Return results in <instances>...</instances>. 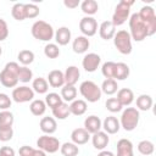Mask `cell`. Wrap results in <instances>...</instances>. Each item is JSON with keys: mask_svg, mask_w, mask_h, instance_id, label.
<instances>
[{"mask_svg": "<svg viewBox=\"0 0 156 156\" xmlns=\"http://www.w3.org/2000/svg\"><path fill=\"white\" fill-rule=\"evenodd\" d=\"M20 65L15 61L7 62L0 72V83L6 88H15L18 83Z\"/></svg>", "mask_w": 156, "mask_h": 156, "instance_id": "1", "label": "cell"}, {"mask_svg": "<svg viewBox=\"0 0 156 156\" xmlns=\"http://www.w3.org/2000/svg\"><path fill=\"white\" fill-rule=\"evenodd\" d=\"M129 34L130 38L135 41H143L147 38V30L145 23L139 17L138 12L133 13L129 17Z\"/></svg>", "mask_w": 156, "mask_h": 156, "instance_id": "2", "label": "cell"}, {"mask_svg": "<svg viewBox=\"0 0 156 156\" xmlns=\"http://www.w3.org/2000/svg\"><path fill=\"white\" fill-rule=\"evenodd\" d=\"M30 33L34 39L40 40V41H50L54 38V28L50 23L45 21H35L30 28Z\"/></svg>", "mask_w": 156, "mask_h": 156, "instance_id": "3", "label": "cell"}, {"mask_svg": "<svg viewBox=\"0 0 156 156\" xmlns=\"http://www.w3.org/2000/svg\"><path fill=\"white\" fill-rule=\"evenodd\" d=\"M139 119H140L139 110H136L135 107H126L121 115L119 124L126 132H132L138 127Z\"/></svg>", "mask_w": 156, "mask_h": 156, "instance_id": "4", "label": "cell"}, {"mask_svg": "<svg viewBox=\"0 0 156 156\" xmlns=\"http://www.w3.org/2000/svg\"><path fill=\"white\" fill-rule=\"evenodd\" d=\"M79 93L88 102H96L101 99V89L93 80H84L79 85Z\"/></svg>", "mask_w": 156, "mask_h": 156, "instance_id": "5", "label": "cell"}, {"mask_svg": "<svg viewBox=\"0 0 156 156\" xmlns=\"http://www.w3.org/2000/svg\"><path fill=\"white\" fill-rule=\"evenodd\" d=\"M134 4L133 0H121L116 7H115V12L112 15V20L111 22L113 23L115 27L117 26H122L128 18H129V13H130V6Z\"/></svg>", "mask_w": 156, "mask_h": 156, "instance_id": "6", "label": "cell"}, {"mask_svg": "<svg viewBox=\"0 0 156 156\" xmlns=\"http://www.w3.org/2000/svg\"><path fill=\"white\" fill-rule=\"evenodd\" d=\"M113 44L116 46V49L122 54V55H129L132 52V38L128 30L121 29L118 32L115 33L113 35Z\"/></svg>", "mask_w": 156, "mask_h": 156, "instance_id": "7", "label": "cell"}, {"mask_svg": "<svg viewBox=\"0 0 156 156\" xmlns=\"http://www.w3.org/2000/svg\"><path fill=\"white\" fill-rule=\"evenodd\" d=\"M138 15H139L141 21L146 26L147 37L154 35L156 33V15H155L154 7H151V6H143L140 9V11L138 12Z\"/></svg>", "mask_w": 156, "mask_h": 156, "instance_id": "8", "label": "cell"}, {"mask_svg": "<svg viewBox=\"0 0 156 156\" xmlns=\"http://www.w3.org/2000/svg\"><path fill=\"white\" fill-rule=\"evenodd\" d=\"M37 146L38 149L43 150L44 152H49V154H55L56 151L60 150V141L55 136H51V135H48V134H44L38 138L37 140Z\"/></svg>", "mask_w": 156, "mask_h": 156, "instance_id": "9", "label": "cell"}, {"mask_svg": "<svg viewBox=\"0 0 156 156\" xmlns=\"http://www.w3.org/2000/svg\"><path fill=\"white\" fill-rule=\"evenodd\" d=\"M12 100L17 104H23V102H29L34 100V91L32 88L27 85L17 87L12 90Z\"/></svg>", "mask_w": 156, "mask_h": 156, "instance_id": "10", "label": "cell"}, {"mask_svg": "<svg viewBox=\"0 0 156 156\" xmlns=\"http://www.w3.org/2000/svg\"><path fill=\"white\" fill-rule=\"evenodd\" d=\"M79 30L87 38L95 35L96 32H98V22H96V20L94 17H91V16H84L79 21Z\"/></svg>", "mask_w": 156, "mask_h": 156, "instance_id": "11", "label": "cell"}, {"mask_svg": "<svg viewBox=\"0 0 156 156\" xmlns=\"http://www.w3.org/2000/svg\"><path fill=\"white\" fill-rule=\"evenodd\" d=\"M100 62H101L100 55H98V54H95V52H89V54H87V55L83 57V60H82V66H83V68H84L87 72L91 73V72H95V71L99 68Z\"/></svg>", "mask_w": 156, "mask_h": 156, "instance_id": "12", "label": "cell"}, {"mask_svg": "<svg viewBox=\"0 0 156 156\" xmlns=\"http://www.w3.org/2000/svg\"><path fill=\"white\" fill-rule=\"evenodd\" d=\"M91 143H93V146L96 149V150H105V147L107 146L108 141H110V138H108V134L102 132V130H99L96 133H94L91 136Z\"/></svg>", "mask_w": 156, "mask_h": 156, "instance_id": "13", "label": "cell"}, {"mask_svg": "<svg viewBox=\"0 0 156 156\" xmlns=\"http://www.w3.org/2000/svg\"><path fill=\"white\" fill-rule=\"evenodd\" d=\"M101 128H102V122L98 116L91 115L84 119V129L89 134H94V133L101 130Z\"/></svg>", "mask_w": 156, "mask_h": 156, "instance_id": "14", "label": "cell"}, {"mask_svg": "<svg viewBox=\"0 0 156 156\" xmlns=\"http://www.w3.org/2000/svg\"><path fill=\"white\" fill-rule=\"evenodd\" d=\"M48 83L52 88H62L65 85V78L63 72L60 69H52L48 74Z\"/></svg>", "mask_w": 156, "mask_h": 156, "instance_id": "15", "label": "cell"}, {"mask_svg": "<svg viewBox=\"0 0 156 156\" xmlns=\"http://www.w3.org/2000/svg\"><path fill=\"white\" fill-rule=\"evenodd\" d=\"M102 128H104V132L107 134H116V133H118L121 124H119V121L117 119V117L107 116L102 121Z\"/></svg>", "mask_w": 156, "mask_h": 156, "instance_id": "16", "label": "cell"}, {"mask_svg": "<svg viewBox=\"0 0 156 156\" xmlns=\"http://www.w3.org/2000/svg\"><path fill=\"white\" fill-rule=\"evenodd\" d=\"M90 134L84 128H76L71 133V140L76 145H84L89 141Z\"/></svg>", "mask_w": 156, "mask_h": 156, "instance_id": "17", "label": "cell"}, {"mask_svg": "<svg viewBox=\"0 0 156 156\" xmlns=\"http://www.w3.org/2000/svg\"><path fill=\"white\" fill-rule=\"evenodd\" d=\"M71 37H72V33H71L69 28L68 27H65V26L63 27H60L55 32V34H54V38H55L57 45H61V46L67 45L71 41Z\"/></svg>", "mask_w": 156, "mask_h": 156, "instance_id": "18", "label": "cell"}, {"mask_svg": "<svg viewBox=\"0 0 156 156\" xmlns=\"http://www.w3.org/2000/svg\"><path fill=\"white\" fill-rule=\"evenodd\" d=\"M89 46H90V41L84 35H78L72 41V49H73V51L76 54H84V52H87Z\"/></svg>", "mask_w": 156, "mask_h": 156, "instance_id": "19", "label": "cell"}, {"mask_svg": "<svg viewBox=\"0 0 156 156\" xmlns=\"http://www.w3.org/2000/svg\"><path fill=\"white\" fill-rule=\"evenodd\" d=\"M80 77V71L77 66H68L63 73L65 84L66 85H74Z\"/></svg>", "mask_w": 156, "mask_h": 156, "instance_id": "20", "label": "cell"}, {"mask_svg": "<svg viewBox=\"0 0 156 156\" xmlns=\"http://www.w3.org/2000/svg\"><path fill=\"white\" fill-rule=\"evenodd\" d=\"M39 127H40V130L44 133V134H52L56 132L57 129V123H56V119L54 117H43L39 122Z\"/></svg>", "mask_w": 156, "mask_h": 156, "instance_id": "21", "label": "cell"}, {"mask_svg": "<svg viewBox=\"0 0 156 156\" xmlns=\"http://www.w3.org/2000/svg\"><path fill=\"white\" fill-rule=\"evenodd\" d=\"M115 33H116V27L113 26V23L111 21H104L99 27V34H100L101 39H104V40L112 39Z\"/></svg>", "mask_w": 156, "mask_h": 156, "instance_id": "22", "label": "cell"}, {"mask_svg": "<svg viewBox=\"0 0 156 156\" xmlns=\"http://www.w3.org/2000/svg\"><path fill=\"white\" fill-rule=\"evenodd\" d=\"M117 156H134L133 144L129 139H119L117 141Z\"/></svg>", "mask_w": 156, "mask_h": 156, "instance_id": "23", "label": "cell"}, {"mask_svg": "<svg viewBox=\"0 0 156 156\" xmlns=\"http://www.w3.org/2000/svg\"><path fill=\"white\" fill-rule=\"evenodd\" d=\"M122 106H129L134 101V93L129 88H122L117 90V98H116Z\"/></svg>", "mask_w": 156, "mask_h": 156, "instance_id": "24", "label": "cell"}, {"mask_svg": "<svg viewBox=\"0 0 156 156\" xmlns=\"http://www.w3.org/2000/svg\"><path fill=\"white\" fill-rule=\"evenodd\" d=\"M88 108V105H87V101L85 100H82V99H76L73 100L71 104H69V112L71 115H74V116H82L85 113Z\"/></svg>", "mask_w": 156, "mask_h": 156, "instance_id": "25", "label": "cell"}, {"mask_svg": "<svg viewBox=\"0 0 156 156\" xmlns=\"http://www.w3.org/2000/svg\"><path fill=\"white\" fill-rule=\"evenodd\" d=\"M130 69L128 67L127 63L124 62H116V67H115V80H124L129 77Z\"/></svg>", "mask_w": 156, "mask_h": 156, "instance_id": "26", "label": "cell"}, {"mask_svg": "<svg viewBox=\"0 0 156 156\" xmlns=\"http://www.w3.org/2000/svg\"><path fill=\"white\" fill-rule=\"evenodd\" d=\"M62 101L65 102H72L77 98V88L74 85H63L61 88V94H60Z\"/></svg>", "mask_w": 156, "mask_h": 156, "instance_id": "27", "label": "cell"}, {"mask_svg": "<svg viewBox=\"0 0 156 156\" xmlns=\"http://www.w3.org/2000/svg\"><path fill=\"white\" fill-rule=\"evenodd\" d=\"M29 111L32 112V115L34 116H43L46 111V104L44 100H40V99H34L32 100L30 105H29Z\"/></svg>", "mask_w": 156, "mask_h": 156, "instance_id": "28", "label": "cell"}, {"mask_svg": "<svg viewBox=\"0 0 156 156\" xmlns=\"http://www.w3.org/2000/svg\"><path fill=\"white\" fill-rule=\"evenodd\" d=\"M32 89L34 93H38V94H46L48 90H49V83L45 78L43 77H38L35 79H33V83H32Z\"/></svg>", "mask_w": 156, "mask_h": 156, "instance_id": "29", "label": "cell"}, {"mask_svg": "<svg viewBox=\"0 0 156 156\" xmlns=\"http://www.w3.org/2000/svg\"><path fill=\"white\" fill-rule=\"evenodd\" d=\"M152 98L147 94H141L136 98V110H140V111H149L151 107H152Z\"/></svg>", "mask_w": 156, "mask_h": 156, "instance_id": "30", "label": "cell"}, {"mask_svg": "<svg viewBox=\"0 0 156 156\" xmlns=\"http://www.w3.org/2000/svg\"><path fill=\"white\" fill-rule=\"evenodd\" d=\"M52 115L57 119H66L71 115V112H69V105L67 102L62 101L58 106H56L55 108H52Z\"/></svg>", "mask_w": 156, "mask_h": 156, "instance_id": "31", "label": "cell"}, {"mask_svg": "<svg viewBox=\"0 0 156 156\" xmlns=\"http://www.w3.org/2000/svg\"><path fill=\"white\" fill-rule=\"evenodd\" d=\"M101 89V93L106 94V95H113L117 93L118 90V84H117V80L115 79H105L100 87Z\"/></svg>", "mask_w": 156, "mask_h": 156, "instance_id": "32", "label": "cell"}, {"mask_svg": "<svg viewBox=\"0 0 156 156\" xmlns=\"http://www.w3.org/2000/svg\"><path fill=\"white\" fill-rule=\"evenodd\" d=\"M80 9L82 11L87 15V16H93L98 12L99 10V4L95 0H84L83 2H80Z\"/></svg>", "mask_w": 156, "mask_h": 156, "instance_id": "33", "label": "cell"}, {"mask_svg": "<svg viewBox=\"0 0 156 156\" xmlns=\"http://www.w3.org/2000/svg\"><path fill=\"white\" fill-rule=\"evenodd\" d=\"M11 15L16 21H24L27 20V15H26V7L24 4L22 2H16L12 9H11Z\"/></svg>", "mask_w": 156, "mask_h": 156, "instance_id": "34", "label": "cell"}, {"mask_svg": "<svg viewBox=\"0 0 156 156\" xmlns=\"http://www.w3.org/2000/svg\"><path fill=\"white\" fill-rule=\"evenodd\" d=\"M60 151L63 156H77L79 154V147L72 141L71 143L66 141L60 146Z\"/></svg>", "mask_w": 156, "mask_h": 156, "instance_id": "35", "label": "cell"}, {"mask_svg": "<svg viewBox=\"0 0 156 156\" xmlns=\"http://www.w3.org/2000/svg\"><path fill=\"white\" fill-rule=\"evenodd\" d=\"M17 58L22 66H28L34 61V52L30 50H21L17 55Z\"/></svg>", "mask_w": 156, "mask_h": 156, "instance_id": "36", "label": "cell"}, {"mask_svg": "<svg viewBox=\"0 0 156 156\" xmlns=\"http://www.w3.org/2000/svg\"><path fill=\"white\" fill-rule=\"evenodd\" d=\"M138 151L144 155V156H149V155H152L154 151H155V145L152 141L150 140H141L139 144H138Z\"/></svg>", "mask_w": 156, "mask_h": 156, "instance_id": "37", "label": "cell"}, {"mask_svg": "<svg viewBox=\"0 0 156 156\" xmlns=\"http://www.w3.org/2000/svg\"><path fill=\"white\" fill-rule=\"evenodd\" d=\"M115 67H116V62L113 61H107L105 63H102L101 66V73L106 79H113L115 77Z\"/></svg>", "mask_w": 156, "mask_h": 156, "instance_id": "38", "label": "cell"}, {"mask_svg": "<svg viewBox=\"0 0 156 156\" xmlns=\"http://www.w3.org/2000/svg\"><path fill=\"white\" fill-rule=\"evenodd\" d=\"M33 79V72L28 66H20L18 69V82L28 83Z\"/></svg>", "mask_w": 156, "mask_h": 156, "instance_id": "39", "label": "cell"}, {"mask_svg": "<svg viewBox=\"0 0 156 156\" xmlns=\"http://www.w3.org/2000/svg\"><path fill=\"white\" fill-rule=\"evenodd\" d=\"M44 55L48 57V58H56L60 56V48L57 44H54V43H49L45 45L44 48Z\"/></svg>", "mask_w": 156, "mask_h": 156, "instance_id": "40", "label": "cell"}, {"mask_svg": "<svg viewBox=\"0 0 156 156\" xmlns=\"http://www.w3.org/2000/svg\"><path fill=\"white\" fill-rule=\"evenodd\" d=\"M61 102H62V99H61V96H60L57 93H49V94H46V96H45V104H46V106H49L51 110L55 108L56 106H58Z\"/></svg>", "mask_w": 156, "mask_h": 156, "instance_id": "41", "label": "cell"}, {"mask_svg": "<svg viewBox=\"0 0 156 156\" xmlns=\"http://www.w3.org/2000/svg\"><path fill=\"white\" fill-rule=\"evenodd\" d=\"M13 121V115L10 111L4 110L0 112V127H12Z\"/></svg>", "mask_w": 156, "mask_h": 156, "instance_id": "42", "label": "cell"}, {"mask_svg": "<svg viewBox=\"0 0 156 156\" xmlns=\"http://www.w3.org/2000/svg\"><path fill=\"white\" fill-rule=\"evenodd\" d=\"M105 106H106V108H107L110 112H112V113L119 112V111H122V108H123V106L119 104V101H118L116 98H108V99L106 100V102H105Z\"/></svg>", "mask_w": 156, "mask_h": 156, "instance_id": "43", "label": "cell"}, {"mask_svg": "<svg viewBox=\"0 0 156 156\" xmlns=\"http://www.w3.org/2000/svg\"><path fill=\"white\" fill-rule=\"evenodd\" d=\"M24 7H26L27 18H35L40 13L39 6H37L35 4H24Z\"/></svg>", "mask_w": 156, "mask_h": 156, "instance_id": "44", "label": "cell"}, {"mask_svg": "<svg viewBox=\"0 0 156 156\" xmlns=\"http://www.w3.org/2000/svg\"><path fill=\"white\" fill-rule=\"evenodd\" d=\"M13 136V129L12 127H0V141H9Z\"/></svg>", "mask_w": 156, "mask_h": 156, "instance_id": "45", "label": "cell"}, {"mask_svg": "<svg viewBox=\"0 0 156 156\" xmlns=\"http://www.w3.org/2000/svg\"><path fill=\"white\" fill-rule=\"evenodd\" d=\"M11 104H12V100L11 98L5 94V93H0V110H9L11 107Z\"/></svg>", "mask_w": 156, "mask_h": 156, "instance_id": "46", "label": "cell"}, {"mask_svg": "<svg viewBox=\"0 0 156 156\" xmlns=\"http://www.w3.org/2000/svg\"><path fill=\"white\" fill-rule=\"evenodd\" d=\"M9 37V26L4 18H0V41H4Z\"/></svg>", "mask_w": 156, "mask_h": 156, "instance_id": "47", "label": "cell"}, {"mask_svg": "<svg viewBox=\"0 0 156 156\" xmlns=\"http://www.w3.org/2000/svg\"><path fill=\"white\" fill-rule=\"evenodd\" d=\"M33 147L32 146H28V145H23V146H21L20 147V150H18V154H20V156H32V154H33Z\"/></svg>", "mask_w": 156, "mask_h": 156, "instance_id": "48", "label": "cell"}, {"mask_svg": "<svg viewBox=\"0 0 156 156\" xmlns=\"http://www.w3.org/2000/svg\"><path fill=\"white\" fill-rule=\"evenodd\" d=\"M0 156H15V150L10 146H2L0 149Z\"/></svg>", "mask_w": 156, "mask_h": 156, "instance_id": "49", "label": "cell"}, {"mask_svg": "<svg viewBox=\"0 0 156 156\" xmlns=\"http://www.w3.org/2000/svg\"><path fill=\"white\" fill-rule=\"evenodd\" d=\"M63 5L68 9H76L80 5L79 0H63Z\"/></svg>", "mask_w": 156, "mask_h": 156, "instance_id": "50", "label": "cell"}, {"mask_svg": "<svg viewBox=\"0 0 156 156\" xmlns=\"http://www.w3.org/2000/svg\"><path fill=\"white\" fill-rule=\"evenodd\" d=\"M32 156H46V152H44V151L40 150V149H34Z\"/></svg>", "mask_w": 156, "mask_h": 156, "instance_id": "51", "label": "cell"}, {"mask_svg": "<svg viewBox=\"0 0 156 156\" xmlns=\"http://www.w3.org/2000/svg\"><path fill=\"white\" fill-rule=\"evenodd\" d=\"M98 156H115V155H113V152H111V151H107V150H101V151L98 154Z\"/></svg>", "mask_w": 156, "mask_h": 156, "instance_id": "52", "label": "cell"}, {"mask_svg": "<svg viewBox=\"0 0 156 156\" xmlns=\"http://www.w3.org/2000/svg\"><path fill=\"white\" fill-rule=\"evenodd\" d=\"M1 54H2V48H1V45H0V56H1Z\"/></svg>", "mask_w": 156, "mask_h": 156, "instance_id": "53", "label": "cell"}]
</instances>
